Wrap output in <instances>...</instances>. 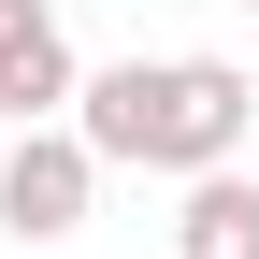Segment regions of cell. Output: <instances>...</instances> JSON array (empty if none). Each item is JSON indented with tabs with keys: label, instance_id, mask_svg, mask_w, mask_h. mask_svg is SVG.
<instances>
[{
	"label": "cell",
	"instance_id": "obj_1",
	"mask_svg": "<svg viewBox=\"0 0 259 259\" xmlns=\"http://www.w3.org/2000/svg\"><path fill=\"white\" fill-rule=\"evenodd\" d=\"M72 130L101 144V173H216V158H245L259 87L245 58H115L72 87Z\"/></svg>",
	"mask_w": 259,
	"mask_h": 259
},
{
	"label": "cell",
	"instance_id": "obj_2",
	"mask_svg": "<svg viewBox=\"0 0 259 259\" xmlns=\"http://www.w3.org/2000/svg\"><path fill=\"white\" fill-rule=\"evenodd\" d=\"M87 202H101V144H87L72 115H29L15 144H0V231L15 245H72Z\"/></svg>",
	"mask_w": 259,
	"mask_h": 259
},
{
	"label": "cell",
	"instance_id": "obj_3",
	"mask_svg": "<svg viewBox=\"0 0 259 259\" xmlns=\"http://www.w3.org/2000/svg\"><path fill=\"white\" fill-rule=\"evenodd\" d=\"M72 29H58V0H0V115H58V101H72Z\"/></svg>",
	"mask_w": 259,
	"mask_h": 259
},
{
	"label": "cell",
	"instance_id": "obj_4",
	"mask_svg": "<svg viewBox=\"0 0 259 259\" xmlns=\"http://www.w3.org/2000/svg\"><path fill=\"white\" fill-rule=\"evenodd\" d=\"M187 259H259V187L231 173V158H216V173H187Z\"/></svg>",
	"mask_w": 259,
	"mask_h": 259
},
{
	"label": "cell",
	"instance_id": "obj_5",
	"mask_svg": "<svg viewBox=\"0 0 259 259\" xmlns=\"http://www.w3.org/2000/svg\"><path fill=\"white\" fill-rule=\"evenodd\" d=\"M245 15H259V0H245Z\"/></svg>",
	"mask_w": 259,
	"mask_h": 259
}]
</instances>
